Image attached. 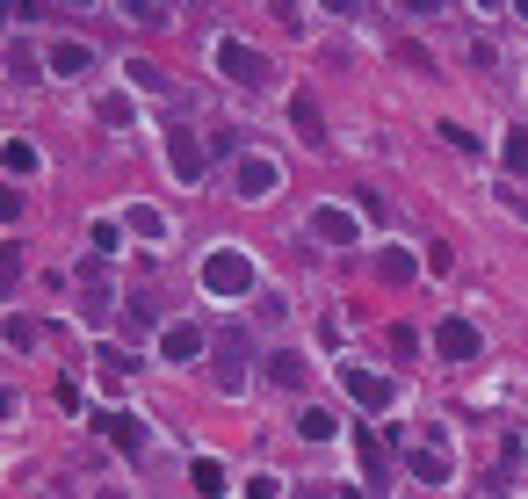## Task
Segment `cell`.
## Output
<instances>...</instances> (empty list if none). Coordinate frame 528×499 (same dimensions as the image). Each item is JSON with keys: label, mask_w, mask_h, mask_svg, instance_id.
<instances>
[{"label": "cell", "mask_w": 528, "mask_h": 499, "mask_svg": "<svg viewBox=\"0 0 528 499\" xmlns=\"http://www.w3.org/2000/svg\"><path fill=\"white\" fill-rule=\"evenodd\" d=\"M189 478H196V492L217 499V492H225V463H217V456H196V471H189Z\"/></svg>", "instance_id": "cell-16"}, {"label": "cell", "mask_w": 528, "mask_h": 499, "mask_svg": "<svg viewBox=\"0 0 528 499\" xmlns=\"http://www.w3.org/2000/svg\"><path fill=\"white\" fill-rule=\"evenodd\" d=\"M217 73H225L232 87H268V58H261L254 44L225 37V44H217Z\"/></svg>", "instance_id": "cell-3"}, {"label": "cell", "mask_w": 528, "mask_h": 499, "mask_svg": "<svg viewBox=\"0 0 528 499\" xmlns=\"http://www.w3.org/2000/svg\"><path fill=\"white\" fill-rule=\"evenodd\" d=\"M406 471H413L420 485H449V456H442V442H427V449H413V456H406Z\"/></svg>", "instance_id": "cell-9"}, {"label": "cell", "mask_w": 528, "mask_h": 499, "mask_svg": "<svg viewBox=\"0 0 528 499\" xmlns=\"http://www.w3.org/2000/svg\"><path fill=\"white\" fill-rule=\"evenodd\" d=\"M434 348H442V362H478L485 355V333L471 319H442V326H434Z\"/></svg>", "instance_id": "cell-5"}, {"label": "cell", "mask_w": 528, "mask_h": 499, "mask_svg": "<svg viewBox=\"0 0 528 499\" xmlns=\"http://www.w3.org/2000/svg\"><path fill=\"white\" fill-rule=\"evenodd\" d=\"M8 340H15V348H37L44 326H37V319H8Z\"/></svg>", "instance_id": "cell-19"}, {"label": "cell", "mask_w": 528, "mask_h": 499, "mask_svg": "<svg viewBox=\"0 0 528 499\" xmlns=\"http://www.w3.org/2000/svg\"><path fill=\"white\" fill-rule=\"evenodd\" d=\"M246 355H254V348H246V333H225V340H217V369H210L217 391H246Z\"/></svg>", "instance_id": "cell-7"}, {"label": "cell", "mask_w": 528, "mask_h": 499, "mask_svg": "<svg viewBox=\"0 0 528 499\" xmlns=\"http://www.w3.org/2000/svg\"><path fill=\"white\" fill-rule=\"evenodd\" d=\"M290 123L304 131V145H326V116H319V102H312V95H290Z\"/></svg>", "instance_id": "cell-12"}, {"label": "cell", "mask_w": 528, "mask_h": 499, "mask_svg": "<svg viewBox=\"0 0 528 499\" xmlns=\"http://www.w3.org/2000/svg\"><path fill=\"white\" fill-rule=\"evenodd\" d=\"M196 348H203V333H196V326H167V333H160V355H167V362H189Z\"/></svg>", "instance_id": "cell-14"}, {"label": "cell", "mask_w": 528, "mask_h": 499, "mask_svg": "<svg viewBox=\"0 0 528 499\" xmlns=\"http://www.w3.org/2000/svg\"><path fill=\"white\" fill-rule=\"evenodd\" d=\"M268 384L297 391V384H304V355H297V348H275V355H268Z\"/></svg>", "instance_id": "cell-13"}, {"label": "cell", "mask_w": 528, "mask_h": 499, "mask_svg": "<svg viewBox=\"0 0 528 499\" xmlns=\"http://www.w3.org/2000/svg\"><path fill=\"white\" fill-rule=\"evenodd\" d=\"M340 391H348L355 405H369V413H391V405H398V384L391 377H369V369H355V362H340Z\"/></svg>", "instance_id": "cell-4"}, {"label": "cell", "mask_w": 528, "mask_h": 499, "mask_svg": "<svg viewBox=\"0 0 528 499\" xmlns=\"http://www.w3.org/2000/svg\"><path fill=\"white\" fill-rule=\"evenodd\" d=\"M44 66H51L58 80H80V73H95V44H80V37H51Z\"/></svg>", "instance_id": "cell-6"}, {"label": "cell", "mask_w": 528, "mask_h": 499, "mask_svg": "<svg viewBox=\"0 0 528 499\" xmlns=\"http://www.w3.org/2000/svg\"><path fill=\"white\" fill-rule=\"evenodd\" d=\"M167 167H174V181H181V189H196V181H203V167H210V145L189 131V123H174V131H167Z\"/></svg>", "instance_id": "cell-2"}, {"label": "cell", "mask_w": 528, "mask_h": 499, "mask_svg": "<svg viewBox=\"0 0 528 499\" xmlns=\"http://www.w3.org/2000/svg\"><path fill=\"white\" fill-rule=\"evenodd\" d=\"M203 290L210 297H246L254 290V261H246L239 246H217V254L203 261Z\"/></svg>", "instance_id": "cell-1"}, {"label": "cell", "mask_w": 528, "mask_h": 499, "mask_svg": "<svg viewBox=\"0 0 528 499\" xmlns=\"http://www.w3.org/2000/svg\"><path fill=\"white\" fill-rule=\"evenodd\" d=\"M297 434H304V442H333V413H319V405H304V413H297Z\"/></svg>", "instance_id": "cell-15"}, {"label": "cell", "mask_w": 528, "mask_h": 499, "mask_svg": "<svg viewBox=\"0 0 528 499\" xmlns=\"http://www.w3.org/2000/svg\"><path fill=\"white\" fill-rule=\"evenodd\" d=\"M102 499H131V492H102Z\"/></svg>", "instance_id": "cell-23"}, {"label": "cell", "mask_w": 528, "mask_h": 499, "mask_svg": "<svg viewBox=\"0 0 528 499\" xmlns=\"http://www.w3.org/2000/svg\"><path fill=\"white\" fill-rule=\"evenodd\" d=\"M246 499H275V478L261 471V478H246Z\"/></svg>", "instance_id": "cell-21"}, {"label": "cell", "mask_w": 528, "mask_h": 499, "mask_svg": "<svg viewBox=\"0 0 528 499\" xmlns=\"http://www.w3.org/2000/svg\"><path fill=\"white\" fill-rule=\"evenodd\" d=\"M152 319H160V297L138 290V297H131V326H152Z\"/></svg>", "instance_id": "cell-18"}, {"label": "cell", "mask_w": 528, "mask_h": 499, "mask_svg": "<svg viewBox=\"0 0 528 499\" xmlns=\"http://www.w3.org/2000/svg\"><path fill=\"white\" fill-rule=\"evenodd\" d=\"M239 196H246V203L275 196V160H239Z\"/></svg>", "instance_id": "cell-10"}, {"label": "cell", "mask_w": 528, "mask_h": 499, "mask_svg": "<svg viewBox=\"0 0 528 499\" xmlns=\"http://www.w3.org/2000/svg\"><path fill=\"white\" fill-rule=\"evenodd\" d=\"M312 239H326V246H355V217L340 210V203H319V210H312Z\"/></svg>", "instance_id": "cell-8"}, {"label": "cell", "mask_w": 528, "mask_h": 499, "mask_svg": "<svg viewBox=\"0 0 528 499\" xmlns=\"http://www.w3.org/2000/svg\"><path fill=\"white\" fill-rule=\"evenodd\" d=\"M102 123H116V131H123V123H131V102H123V95H109V102H102Z\"/></svg>", "instance_id": "cell-20"}, {"label": "cell", "mask_w": 528, "mask_h": 499, "mask_svg": "<svg viewBox=\"0 0 528 499\" xmlns=\"http://www.w3.org/2000/svg\"><path fill=\"white\" fill-rule=\"evenodd\" d=\"M507 210H514V217H528V196H521V189H507Z\"/></svg>", "instance_id": "cell-22"}, {"label": "cell", "mask_w": 528, "mask_h": 499, "mask_svg": "<svg viewBox=\"0 0 528 499\" xmlns=\"http://www.w3.org/2000/svg\"><path fill=\"white\" fill-rule=\"evenodd\" d=\"M102 434H109L123 456H138V449H145V420H138V413H109V420H102Z\"/></svg>", "instance_id": "cell-11"}, {"label": "cell", "mask_w": 528, "mask_h": 499, "mask_svg": "<svg viewBox=\"0 0 528 499\" xmlns=\"http://www.w3.org/2000/svg\"><path fill=\"white\" fill-rule=\"evenodd\" d=\"M434 131H442V145H456V152H485L478 131H463V123H434Z\"/></svg>", "instance_id": "cell-17"}]
</instances>
